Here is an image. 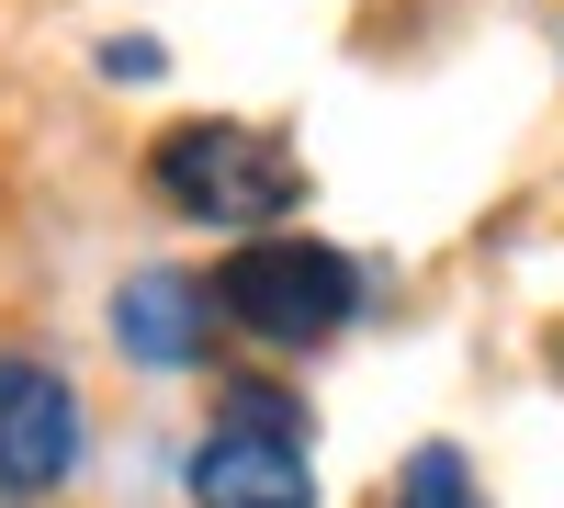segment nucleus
I'll return each instance as SVG.
<instances>
[{
	"mask_svg": "<svg viewBox=\"0 0 564 508\" xmlns=\"http://www.w3.org/2000/svg\"><path fill=\"white\" fill-rule=\"evenodd\" d=\"M148 170H159V193L181 215H204V226H271L305 193L294 159H282L271 136H249V125H170Z\"/></svg>",
	"mask_w": 564,
	"mask_h": 508,
	"instance_id": "f03ea898",
	"label": "nucleus"
},
{
	"mask_svg": "<svg viewBox=\"0 0 564 508\" xmlns=\"http://www.w3.org/2000/svg\"><path fill=\"white\" fill-rule=\"evenodd\" d=\"M215 305L238 316L249 339H271V350H316V339H339V328H350L361 283H350V260H339V249H316V238H249L238 260H226Z\"/></svg>",
	"mask_w": 564,
	"mask_h": 508,
	"instance_id": "f257e3e1",
	"label": "nucleus"
},
{
	"mask_svg": "<svg viewBox=\"0 0 564 508\" xmlns=\"http://www.w3.org/2000/svg\"><path fill=\"white\" fill-rule=\"evenodd\" d=\"M193 508H316L294 430H226L193 452Z\"/></svg>",
	"mask_w": 564,
	"mask_h": 508,
	"instance_id": "20e7f679",
	"label": "nucleus"
},
{
	"mask_svg": "<svg viewBox=\"0 0 564 508\" xmlns=\"http://www.w3.org/2000/svg\"><path fill=\"white\" fill-rule=\"evenodd\" d=\"M68 464H79V396H68V374H45V361H0V486L45 497Z\"/></svg>",
	"mask_w": 564,
	"mask_h": 508,
	"instance_id": "7ed1b4c3",
	"label": "nucleus"
},
{
	"mask_svg": "<svg viewBox=\"0 0 564 508\" xmlns=\"http://www.w3.org/2000/svg\"><path fill=\"white\" fill-rule=\"evenodd\" d=\"M395 508H486V497H475V464H463L452 441H430V452H406Z\"/></svg>",
	"mask_w": 564,
	"mask_h": 508,
	"instance_id": "423d86ee",
	"label": "nucleus"
},
{
	"mask_svg": "<svg viewBox=\"0 0 564 508\" xmlns=\"http://www.w3.org/2000/svg\"><path fill=\"white\" fill-rule=\"evenodd\" d=\"M553 374H564V339H553Z\"/></svg>",
	"mask_w": 564,
	"mask_h": 508,
	"instance_id": "6e6552de",
	"label": "nucleus"
},
{
	"mask_svg": "<svg viewBox=\"0 0 564 508\" xmlns=\"http://www.w3.org/2000/svg\"><path fill=\"white\" fill-rule=\"evenodd\" d=\"M113 339L135 361H159V374H181V361L204 350V283H181V271H135V283L113 294Z\"/></svg>",
	"mask_w": 564,
	"mask_h": 508,
	"instance_id": "39448f33",
	"label": "nucleus"
},
{
	"mask_svg": "<svg viewBox=\"0 0 564 508\" xmlns=\"http://www.w3.org/2000/svg\"><path fill=\"white\" fill-rule=\"evenodd\" d=\"M102 68H113V79H159V45L124 34V45H102Z\"/></svg>",
	"mask_w": 564,
	"mask_h": 508,
	"instance_id": "0eeeda50",
	"label": "nucleus"
}]
</instances>
